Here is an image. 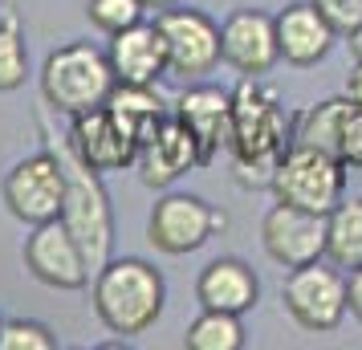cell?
I'll return each mask as SVG.
<instances>
[{"instance_id":"cell-1","label":"cell","mask_w":362,"mask_h":350,"mask_svg":"<svg viewBox=\"0 0 362 350\" xmlns=\"http://www.w3.org/2000/svg\"><path fill=\"white\" fill-rule=\"evenodd\" d=\"M232 155L240 184L269 187L281 155L289 151V122L277 102V90H269L261 78H245L232 94Z\"/></svg>"},{"instance_id":"cell-2","label":"cell","mask_w":362,"mask_h":350,"mask_svg":"<svg viewBox=\"0 0 362 350\" xmlns=\"http://www.w3.org/2000/svg\"><path fill=\"white\" fill-rule=\"evenodd\" d=\"M94 314L110 334L118 338H134L147 334L167 301L163 273L143 261V257H118L94 273Z\"/></svg>"},{"instance_id":"cell-3","label":"cell","mask_w":362,"mask_h":350,"mask_svg":"<svg viewBox=\"0 0 362 350\" xmlns=\"http://www.w3.org/2000/svg\"><path fill=\"white\" fill-rule=\"evenodd\" d=\"M115 86L118 82H115V69H110V57L90 41L57 45L41 66V98L49 102V110L66 118L102 106Z\"/></svg>"},{"instance_id":"cell-4","label":"cell","mask_w":362,"mask_h":350,"mask_svg":"<svg viewBox=\"0 0 362 350\" xmlns=\"http://www.w3.org/2000/svg\"><path fill=\"white\" fill-rule=\"evenodd\" d=\"M346 171L342 159H334L329 151L310 147V143H289L273 171V196L281 204H293L317 216H329L346 200Z\"/></svg>"},{"instance_id":"cell-5","label":"cell","mask_w":362,"mask_h":350,"mask_svg":"<svg viewBox=\"0 0 362 350\" xmlns=\"http://www.w3.org/2000/svg\"><path fill=\"white\" fill-rule=\"evenodd\" d=\"M62 167H66V204H62V220L69 224V233L78 236V245L86 252L90 273H98L110 261V245H115V216H110V200L98 184V171H90L78 163L74 155L57 151Z\"/></svg>"},{"instance_id":"cell-6","label":"cell","mask_w":362,"mask_h":350,"mask_svg":"<svg viewBox=\"0 0 362 350\" xmlns=\"http://www.w3.org/2000/svg\"><path fill=\"white\" fill-rule=\"evenodd\" d=\"M281 301L301 330L326 334L350 314V277L334 261H310L289 269L281 285Z\"/></svg>"},{"instance_id":"cell-7","label":"cell","mask_w":362,"mask_h":350,"mask_svg":"<svg viewBox=\"0 0 362 350\" xmlns=\"http://www.w3.org/2000/svg\"><path fill=\"white\" fill-rule=\"evenodd\" d=\"M0 196L8 204V212L21 220V224H45V220L62 216V204H66V167H62V155L53 151H37L29 159H21L4 184H0Z\"/></svg>"},{"instance_id":"cell-8","label":"cell","mask_w":362,"mask_h":350,"mask_svg":"<svg viewBox=\"0 0 362 350\" xmlns=\"http://www.w3.org/2000/svg\"><path fill=\"white\" fill-rule=\"evenodd\" d=\"M224 228V216L208 200L187 196V192H167L163 200H155L147 220V240L167 257H183L208 245V236Z\"/></svg>"},{"instance_id":"cell-9","label":"cell","mask_w":362,"mask_h":350,"mask_svg":"<svg viewBox=\"0 0 362 350\" xmlns=\"http://www.w3.org/2000/svg\"><path fill=\"white\" fill-rule=\"evenodd\" d=\"M159 33L167 41V74L180 78H199L212 74L220 62V25L199 8H163L159 17Z\"/></svg>"},{"instance_id":"cell-10","label":"cell","mask_w":362,"mask_h":350,"mask_svg":"<svg viewBox=\"0 0 362 350\" xmlns=\"http://www.w3.org/2000/svg\"><path fill=\"white\" fill-rule=\"evenodd\" d=\"M66 147L69 155L86 163L90 171H122V167H131L139 159V143H134V134L110 115V106L102 102L94 110H82V115L69 118V134H66Z\"/></svg>"},{"instance_id":"cell-11","label":"cell","mask_w":362,"mask_h":350,"mask_svg":"<svg viewBox=\"0 0 362 350\" xmlns=\"http://www.w3.org/2000/svg\"><path fill=\"white\" fill-rule=\"evenodd\" d=\"M25 269L49 289H82L90 281L86 252L62 216L33 224V233L25 236Z\"/></svg>"},{"instance_id":"cell-12","label":"cell","mask_w":362,"mask_h":350,"mask_svg":"<svg viewBox=\"0 0 362 350\" xmlns=\"http://www.w3.org/2000/svg\"><path fill=\"white\" fill-rule=\"evenodd\" d=\"M261 245L281 269L322 261L326 257V216L277 200L261 220Z\"/></svg>"},{"instance_id":"cell-13","label":"cell","mask_w":362,"mask_h":350,"mask_svg":"<svg viewBox=\"0 0 362 350\" xmlns=\"http://www.w3.org/2000/svg\"><path fill=\"white\" fill-rule=\"evenodd\" d=\"M293 143H310V147L329 151L346 167H362V102L342 94V98H326L310 106Z\"/></svg>"},{"instance_id":"cell-14","label":"cell","mask_w":362,"mask_h":350,"mask_svg":"<svg viewBox=\"0 0 362 350\" xmlns=\"http://www.w3.org/2000/svg\"><path fill=\"white\" fill-rule=\"evenodd\" d=\"M281 57L277 21L261 8H236L220 25V62H228L240 78H261Z\"/></svg>"},{"instance_id":"cell-15","label":"cell","mask_w":362,"mask_h":350,"mask_svg":"<svg viewBox=\"0 0 362 350\" xmlns=\"http://www.w3.org/2000/svg\"><path fill=\"white\" fill-rule=\"evenodd\" d=\"M110 69L122 86H155L167 74V41L155 21H139L110 37Z\"/></svg>"},{"instance_id":"cell-16","label":"cell","mask_w":362,"mask_h":350,"mask_svg":"<svg viewBox=\"0 0 362 350\" xmlns=\"http://www.w3.org/2000/svg\"><path fill=\"white\" fill-rule=\"evenodd\" d=\"M175 118L199 143V167H208L224 143H232V94L216 86H192L175 98Z\"/></svg>"},{"instance_id":"cell-17","label":"cell","mask_w":362,"mask_h":350,"mask_svg":"<svg viewBox=\"0 0 362 350\" xmlns=\"http://www.w3.org/2000/svg\"><path fill=\"white\" fill-rule=\"evenodd\" d=\"M134 163L143 171V184L147 187H167V184H175L183 171L199 167V143H196V134L175 118V110H171L159 122V131L139 147Z\"/></svg>"},{"instance_id":"cell-18","label":"cell","mask_w":362,"mask_h":350,"mask_svg":"<svg viewBox=\"0 0 362 350\" xmlns=\"http://www.w3.org/2000/svg\"><path fill=\"white\" fill-rule=\"evenodd\" d=\"M273 21H277V49L289 66H317L338 37L329 29V21L317 13L313 0L285 4Z\"/></svg>"},{"instance_id":"cell-19","label":"cell","mask_w":362,"mask_h":350,"mask_svg":"<svg viewBox=\"0 0 362 350\" xmlns=\"http://www.w3.org/2000/svg\"><path fill=\"white\" fill-rule=\"evenodd\" d=\"M196 298L204 310H224V314H248L261 301V281L252 265L236 261V257H216L199 269Z\"/></svg>"},{"instance_id":"cell-20","label":"cell","mask_w":362,"mask_h":350,"mask_svg":"<svg viewBox=\"0 0 362 350\" xmlns=\"http://www.w3.org/2000/svg\"><path fill=\"white\" fill-rule=\"evenodd\" d=\"M106 106H110V115H115L118 122L134 134V143H139V147H143L151 134L159 131V122L171 115L163 102H159L155 86H122V82H118L115 90H110Z\"/></svg>"},{"instance_id":"cell-21","label":"cell","mask_w":362,"mask_h":350,"mask_svg":"<svg viewBox=\"0 0 362 350\" xmlns=\"http://www.w3.org/2000/svg\"><path fill=\"white\" fill-rule=\"evenodd\" d=\"M326 261L338 269H362V196L342 200L326 216Z\"/></svg>"},{"instance_id":"cell-22","label":"cell","mask_w":362,"mask_h":350,"mask_svg":"<svg viewBox=\"0 0 362 350\" xmlns=\"http://www.w3.org/2000/svg\"><path fill=\"white\" fill-rule=\"evenodd\" d=\"M183 346H187V350H240V346H245V326H240V314L204 310V314L187 326Z\"/></svg>"},{"instance_id":"cell-23","label":"cell","mask_w":362,"mask_h":350,"mask_svg":"<svg viewBox=\"0 0 362 350\" xmlns=\"http://www.w3.org/2000/svg\"><path fill=\"white\" fill-rule=\"evenodd\" d=\"M25 74H29V45H25L21 25L8 17V21H0V94L21 90Z\"/></svg>"},{"instance_id":"cell-24","label":"cell","mask_w":362,"mask_h":350,"mask_svg":"<svg viewBox=\"0 0 362 350\" xmlns=\"http://www.w3.org/2000/svg\"><path fill=\"white\" fill-rule=\"evenodd\" d=\"M143 13H147L143 0H86V17H90V25H94L98 33H106V37H115V33H122V29L139 25Z\"/></svg>"},{"instance_id":"cell-25","label":"cell","mask_w":362,"mask_h":350,"mask_svg":"<svg viewBox=\"0 0 362 350\" xmlns=\"http://www.w3.org/2000/svg\"><path fill=\"white\" fill-rule=\"evenodd\" d=\"M0 350H57V338L33 317H8L0 322Z\"/></svg>"},{"instance_id":"cell-26","label":"cell","mask_w":362,"mask_h":350,"mask_svg":"<svg viewBox=\"0 0 362 350\" xmlns=\"http://www.w3.org/2000/svg\"><path fill=\"white\" fill-rule=\"evenodd\" d=\"M317 4V13L329 21V29L334 33H358L362 29V0H313Z\"/></svg>"},{"instance_id":"cell-27","label":"cell","mask_w":362,"mask_h":350,"mask_svg":"<svg viewBox=\"0 0 362 350\" xmlns=\"http://www.w3.org/2000/svg\"><path fill=\"white\" fill-rule=\"evenodd\" d=\"M350 314L362 322V269L350 273Z\"/></svg>"},{"instance_id":"cell-28","label":"cell","mask_w":362,"mask_h":350,"mask_svg":"<svg viewBox=\"0 0 362 350\" xmlns=\"http://www.w3.org/2000/svg\"><path fill=\"white\" fill-rule=\"evenodd\" d=\"M346 94H350L354 102H362V57L354 62V69L346 74Z\"/></svg>"},{"instance_id":"cell-29","label":"cell","mask_w":362,"mask_h":350,"mask_svg":"<svg viewBox=\"0 0 362 350\" xmlns=\"http://www.w3.org/2000/svg\"><path fill=\"white\" fill-rule=\"evenodd\" d=\"M147 8H175V4H183V0H143Z\"/></svg>"},{"instance_id":"cell-30","label":"cell","mask_w":362,"mask_h":350,"mask_svg":"<svg viewBox=\"0 0 362 350\" xmlns=\"http://www.w3.org/2000/svg\"><path fill=\"white\" fill-rule=\"evenodd\" d=\"M350 49H354V57H362V29L358 33H350Z\"/></svg>"}]
</instances>
